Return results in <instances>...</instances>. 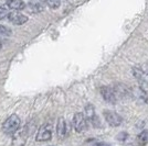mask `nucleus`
I'll return each instance as SVG.
<instances>
[{
  "label": "nucleus",
  "instance_id": "f257e3e1",
  "mask_svg": "<svg viewBox=\"0 0 148 146\" xmlns=\"http://www.w3.org/2000/svg\"><path fill=\"white\" fill-rule=\"evenodd\" d=\"M20 128V119L17 114H12L7 119L3 125L2 130L6 134H14Z\"/></svg>",
  "mask_w": 148,
  "mask_h": 146
},
{
  "label": "nucleus",
  "instance_id": "f03ea898",
  "mask_svg": "<svg viewBox=\"0 0 148 146\" xmlns=\"http://www.w3.org/2000/svg\"><path fill=\"white\" fill-rule=\"evenodd\" d=\"M103 116H104L105 121L107 122L111 126H114V128L119 126L122 124V122H123L122 116H119L118 113H116V112L111 111V110H104Z\"/></svg>",
  "mask_w": 148,
  "mask_h": 146
},
{
  "label": "nucleus",
  "instance_id": "7ed1b4c3",
  "mask_svg": "<svg viewBox=\"0 0 148 146\" xmlns=\"http://www.w3.org/2000/svg\"><path fill=\"white\" fill-rule=\"evenodd\" d=\"M86 116H84L83 113L81 112H77L75 113L73 116V126L75 128V131L77 133H82L86 130L87 123H86Z\"/></svg>",
  "mask_w": 148,
  "mask_h": 146
},
{
  "label": "nucleus",
  "instance_id": "20e7f679",
  "mask_svg": "<svg viewBox=\"0 0 148 146\" xmlns=\"http://www.w3.org/2000/svg\"><path fill=\"white\" fill-rule=\"evenodd\" d=\"M130 96L134 98L135 100L142 102V103H148L147 92L145 91L142 87H138V86L132 87L130 89Z\"/></svg>",
  "mask_w": 148,
  "mask_h": 146
},
{
  "label": "nucleus",
  "instance_id": "39448f33",
  "mask_svg": "<svg viewBox=\"0 0 148 146\" xmlns=\"http://www.w3.org/2000/svg\"><path fill=\"white\" fill-rule=\"evenodd\" d=\"M51 137H52V125L45 123L38 131L37 141L38 142H45V141L51 140Z\"/></svg>",
  "mask_w": 148,
  "mask_h": 146
},
{
  "label": "nucleus",
  "instance_id": "423d86ee",
  "mask_svg": "<svg viewBox=\"0 0 148 146\" xmlns=\"http://www.w3.org/2000/svg\"><path fill=\"white\" fill-rule=\"evenodd\" d=\"M101 96L103 97V99L107 103H116L117 97H116V93L112 87H107V86L101 87Z\"/></svg>",
  "mask_w": 148,
  "mask_h": 146
},
{
  "label": "nucleus",
  "instance_id": "0eeeda50",
  "mask_svg": "<svg viewBox=\"0 0 148 146\" xmlns=\"http://www.w3.org/2000/svg\"><path fill=\"white\" fill-rule=\"evenodd\" d=\"M8 20L16 25H22L28 21V17L18 12V11H11L8 14Z\"/></svg>",
  "mask_w": 148,
  "mask_h": 146
},
{
  "label": "nucleus",
  "instance_id": "6e6552de",
  "mask_svg": "<svg viewBox=\"0 0 148 146\" xmlns=\"http://www.w3.org/2000/svg\"><path fill=\"white\" fill-rule=\"evenodd\" d=\"M132 73L138 81H140L142 84H145V85H148V72L146 69L140 68V67H133Z\"/></svg>",
  "mask_w": 148,
  "mask_h": 146
},
{
  "label": "nucleus",
  "instance_id": "1a4fd4ad",
  "mask_svg": "<svg viewBox=\"0 0 148 146\" xmlns=\"http://www.w3.org/2000/svg\"><path fill=\"white\" fill-rule=\"evenodd\" d=\"M85 116H86V119L88 121L92 122V124L94 126H99V119H97V116L95 114V108H94V105L87 104L86 107H85Z\"/></svg>",
  "mask_w": 148,
  "mask_h": 146
},
{
  "label": "nucleus",
  "instance_id": "9d476101",
  "mask_svg": "<svg viewBox=\"0 0 148 146\" xmlns=\"http://www.w3.org/2000/svg\"><path fill=\"white\" fill-rule=\"evenodd\" d=\"M56 133L59 135V137L64 139L65 135L68 133V128H66V122L64 120V118H60L58 120V124H56Z\"/></svg>",
  "mask_w": 148,
  "mask_h": 146
},
{
  "label": "nucleus",
  "instance_id": "9b49d317",
  "mask_svg": "<svg viewBox=\"0 0 148 146\" xmlns=\"http://www.w3.org/2000/svg\"><path fill=\"white\" fill-rule=\"evenodd\" d=\"M7 6L12 10H23L25 8V3L23 0H8L7 1Z\"/></svg>",
  "mask_w": 148,
  "mask_h": 146
},
{
  "label": "nucleus",
  "instance_id": "f8f14e48",
  "mask_svg": "<svg viewBox=\"0 0 148 146\" xmlns=\"http://www.w3.org/2000/svg\"><path fill=\"white\" fill-rule=\"evenodd\" d=\"M29 7H30L32 12H41V11H43V6L40 2H38V1H32V2H30Z\"/></svg>",
  "mask_w": 148,
  "mask_h": 146
},
{
  "label": "nucleus",
  "instance_id": "ddd939ff",
  "mask_svg": "<svg viewBox=\"0 0 148 146\" xmlns=\"http://www.w3.org/2000/svg\"><path fill=\"white\" fill-rule=\"evenodd\" d=\"M51 9H58L60 7V0H43Z\"/></svg>",
  "mask_w": 148,
  "mask_h": 146
},
{
  "label": "nucleus",
  "instance_id": "4468645a",
  "mask_svg": "<svg viewBox=\"0 0 148 146\" xmlns=\"http://www.w3.org/2000/svg\"><path fill=\"white\" fill-rule=\"evenodd\" d=\"M138 141L143 144L148 143V131H143L142 133L138 135Z\"/></svg>",
  "mask_w": 148,
  "mask_h": 146
},
{
  "label": "nucleus",
  "instance_id": "2eb2a0df",
  "mask_svg": "<svg viewBox=\"0 0 148 146\" xmlns=\"http://www.w3.org/2000/svg\"><path fill=\"white\" fill-rule=\"evenodd\" d=\"M0 35H7V36H9V35H11V30L9 28L5 26V25L0 24Z\"/></svg>",
  "mask_w": 148,
  "mask_h": 146
},
{
  "label": "nucleus",
  "instance_id": "dca6fc26",
  "mask_svg": "<svg viewBox=\"0 0 148 146\" xmlns=\"http://www.w3.org/2000/svg\"><path fill=\"white\" fill-rule=\"evenodd\" d=\"M8 14H9V12L7 11V9L0 7V20H3L5 18H8Z\"/></svg>",
  "mask_w": 148,
  "mask_h": 146
},
{
  "label": "nucleus",
  "instance_id": "f3484780",
  "mask_svg": "<svg viewBox=\"0 0 148 146\" xmlns=\"http://www.w3.org/2000/svg\"><path fill=\"white\" fill-rule=\"evenodd\" d=\"M126 137H127V133H121L117 135V140L118 141H124L126 140Z\"/></svg>",
  "mask_w": 148,
  "mask_h": 146
},
{
  "label": "nucleus",
  "instance_id": "a211bd4d",
  "mask_svg": "<svg viewBox=\"0 0 148 146\" xmlns=\"http://www.w3.org/2000/svg\"><path fill=\"white\" fill-rule=\"evenodd\" d=\"M94 146H112L111 144H107V143H97Z\"/></svg>",
  "mask_w": 148,
  "mask_h": 146
},
{
  "label": "nucleus",
  "instance_id": "6ab92c4d",
  "mask_svg": "<svg viewBox=\"0 0 148 146\" xmlns=\"http://www.w3.org/2000/svg\"><path fill=\"white\" fill-rule=\"evenodd\" d=\"M1 47H2V44H1V42H0V49H1Z\"/></svg>",
  "mask_w": 148,
  "mask_h": 146
},
{
  "label": "nucleus",
  "instance_id": "aec40b11",
  "mask_svg": "<svg viewBox=\"0 0 148 146\" xmlns=\"http://www.w3.org/2000/svg\"><path fill=\"white\" fill-rule=\"evenodd\" d=\"M146 70H147V72H148V69H146Z\"/></svg>",
  "mask_w": 148,
  "mask_h": 146
}]
</instances>
